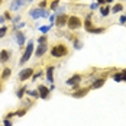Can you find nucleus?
<instances>
[{"label": "nucleus", "instance_id": "nucleus-1", "mask_svg": "<svg viewBox=\"0 0 126 126\" xmlns=\"http://www.w3.org/2000/svg\"><path fill=\"white\" fill-rule=\"evenodd\" d=\"M33 42H35L33 39L28 41L26 48H25V52H23V55H22V58H20V61H19V64H20V65L26 64L29 60H31V57H32V54H33Z\"/></svg>", "mask_w": 126, "mask_h": 126}, {"label": "nucleus", "instance_id": "nucleus-2", "mask_svg": "<svg viewBox=\"0 0 126 126\" xmlns=\"http://www.w3.org/2000/svg\"><path fill=\"white\" fill-rule=\"evenodd\" d=\"M68 54V48L64 45V44H58V45H54L51 48V55L54 58H61V57H65Z\"/></svg>", "mask_w": 126, "mask_h": 126}, {"label": "nucleus", "instance_id": "nucleus-3", "mask_svg": "<svg viewBox=\"0 0 126 126\" xmlns=\"http://www.w3.org/2000/svg\"><path fill=\"white\" fill-rule=\"evenodd\" d=\"M29 16L32 19H39V17H49V13L47 12L45 9H41V7H36V9H32L29 10Z\"/></svg>", "mask_w": 126, "mask_h": 126}, {"label": "nucleus", "instance_id": "nucleus-4", "mask_svg": "<svg viewBox=\"0 0 126 126\" xmlns=\"http://www.w3.org/2000/svg\"><path fill=\"white\" fill-rule=\"evenodd\" d=\"M83 25V22H81V19L78 17V16H70L68 17V29H71V31H76V29H80Z\"/></svg>", "mask_w": 126, "mask_h": 126}, {"label": "nucleus", "instance_id": "nucleus-5", "mask_svg": "<svg viewBox=\"0 0 126 126\" xmlns=\"http://www.w3.org/2000/svg\"><path fill=\"white\" fill-rule=\"evenodd\" d=\"M55 17H57V19H55V23H54V25H57V28H63V26H67L70 16L65 15V13H61V15H57Z\"/></svg>", "mask_w": 126, "mask_h": 126}, {"label": "nucleus", "instance_id": "nucleus-6", "mask_svg": "<svg viewBox=\"0 0 126 126\" xmlns=\"http://www.w3.org/2000/svg\"><path fill=\"white\" fill-rule=\"evenodd\" d=\"M33 76V68H23L19 71V80L20 81H26L29 78H32Z\"/></svg>", "mask_w": 126, "mask_h": 126}, {"label": "nucleus", "instance_id": "nucleus-7", "mask_svg": "<svg viewBox=\"0 0 126 126\" xmlns=\"http://www.w3.org/2000/svg\"><path fill=\"white\" fill-rule=\"evenodd\" d=\"M26 4H28V1H26V0H12V3H10L9 9H10L12 12H16V10H19V9L25 7Z\"/></svg>", "mask_w": 126, "mask_h": 126}, {"label": "nucleus", "instance_id": "nucleus-8", "mask_svg": "<svg viewBox=\"0 0 126 126\" xmlns=\"http://www.w3.org/2000/svg\"><path fill=\"white\" fill-rule=\"evenodd\" d=\"M13 38L16 39V42H17V45L22 48V47H25V42H26V36L23 32H20V31H16L15 32V35H13Z\"/></svg>", "mask_w": 126, "mask_h": 126}, {"label": "nucleus", "instance_id": "nucleus-9", "mask_svg": "<svg viewBox=\"0 0 126 126\" xmlns=\"http://www.w3.org/2000/svg\"><path fill=\"white\" fill-rule=\"evenodd\" d=\"M47 51H48V45H47V44H38V47H36V49H35V57H36V58L44 57V55L47 54Z\"/></svg>", "mask_w": 126, "mask_h": 126}, {"label": "nucleus", "instance_id": "nucleus-10", "mask_svg": "<svg viewBox=\"0 0 126 126\" xmlns=\"http://www.w3.org/2000/svg\"><path fill=\"white\" fill-rule=\"evenodd\" d=\"M12 57V51L9 49H1L0 51V64H6Z\"/></svg>", "mask_w": 126, "mask_h": 126}, {"label": "nucleus", "instance_id": "nucleus-11", "mask_svg": "<svg viewBox=\"0 0 126 126\" xmlns=\"http://www.w3.org/2000/svg\"><path fill=\"white\" fill-rule=\"evenodd\" d=\"M81 80H83V77L80 76V74H74V76H71L67 81H65V84L73 87L74 84H80V81H81Z\"/></svg>", "mask_w": 126, "mask_h": 126}, {"label": "nucleus", "instance_id": "nucleus-12", "mask_svg": "<svg viewBox=\"0 0 126 126\" xmlns=\"http://www.w3.org/2000/svg\"><path fill=\"white\" fill-rule=\"evenodd\" d=\"M38 91H39V97H41V99H44V100H45V99H48V97H49V91H51V90L48 87H45L44 84L38 86Z\"/></svg>", "mask_w": 126, "mask_h": 126}, {"label": "nucleus", "instance_id": "nucleus-13", "mask_svg": "<svg viewBox=\"0 0 126 126\" xmlns=\"http://www.w3.org/2000/svg\"><path fill=\"white\" fill-rule=\"evenodd\" d=\"M104 83H106V78L103 77V78H97V80H94L93 83H91V86H90V88L91 90H96V88H100L104 86Z\"/></svg>", "mask_w": 126, "mask_h": 126}, {"label": "nucleus", "instance_id": "nucleus-14", "mask_svg": "<svg viewBox=\"0 0 126 126\" xmlns=\"http://www.w3.org/2000/svg\"><path fill=\"white\" fill-rule=\"evenodd\" d=\"M54 70H55L54 65H49L47 68V81L48 83H54Z\"/></svg>", "mask_w": 126, "mask_h": 126}, {"label": "nucleus", "instance_id": "nucleus-15", "mask_svg": "<svg viewBox=\"0 0 126 126\" xmlns=\"http://www.w3.org/2000/svg\"><path fill=\"white\" fill-rule=\"evenodd\" d=\"M90 88H80V90H76V93H73V97L74 99H80V97H84L87 94V91Z\"/></svg>", "mask_w": 126, "mask_h": 126}, {"label": "nucleus", "instance_id": "nucleus-16", "mask_svg": "<svg viewBox=\"0 0 126 126\" xmlns=\"http://www.w3.org/2000/svg\"><path fill=\"white\" fill-rule=\"evenodd\" d=\"M10 76H12V70H10L9 67L3 68V73H1V80H7Z\"/></svg>", "mask_w": 126, "mask_h": 126}, {"label": "nucleus", "instance_id": "nucleus-17", "mask_svg": "<svg viewBox=\"0 0 126 126\" xmlns=\"http://www.w3.org/2000/svg\"><path fill=\"white\" fill-rule=\"evenodd\" d=\"M110 12H112V10H110V7H109V6H101V7H100V15L103 16V17L109 16Z\"/></svg>", "mask_w": 126, "mask_h": 126}, {"label": "nucleus", "instance_id": "nucleus-18", "mask_svg": "<svg viewBox=\"0 0 126 126\" xmlns=\"http://www.w3.org/2000/svg\"><path fill=\"white\" fill-rule=\"evenodd\" d=\"M26 91H28V88H26L25 86L20 87V88H17V91H16V97H17V99H22V97L26 94Z\"/></svg>", "mask_w": 126, "mask_h": 126}, {"label": "nucleus", "instance_id": "nucleus-19", "mask_svg": "<svg viewBox=\"0 0 126 126\" xmlns=\"http://www.w3.org/2000/svg\"><path fill=\"white\" fill-rule=\"evenodd\" d=\"M26 94H28L29 97H33V99H38V97H39L38 88H36V90H28V91H26Z\"/></svg>", "mask_w": 126, "mask_h": 126}, {"label": "nucleus", "instance_id": "nucleus-20", "mask_svg": "<svg viewBox=\"0 0 126 126\" xmlns=\"http://www.w3.org/2000/svg\"><path fill=\"white\" fill-rule=\"evenodd\" d=\"M123 10V4L122 3H116L113 7H112V12L113 13H119V12H122Z\"/></svg>", "mask_w": 126, "mask_h": 126}, {"label": "nucleus", "instance_id": "nucleus-21", "mask_svg": "<svg viewBox=\"0 0 126 126\" xmlns=\"http://www.w3.org/2000/svg\"><path fill=\"white\" fill-rule=\"evenodd\" d=\"M104 31H106L104 28H91V29H90L88 32H90V33H94V35H96V33H103Z\"/></svg>", "mask_w": 126, "mask_h": 126}, {"label": "nucleus", "instance_id": "nucleus-22", "mask_svg": "<svg viewBox=\"0 0 126 126\" xmlns=\"http://www.w3.org/2000/svg\"><path fill=\"white\" fill-rule=\"evenodd\" d=\"M25 26H26L25 22H17V23L13 25V31L16 32V31H19V29H22V28H25Z\"/></svg>", "mask_w": 126, "mask_h": 126}, {"label": "nucleus", "instance_id": "nucleus-23", "mask_svg": "<svg viewBox=\"0 0 126 126\" xmlns=\"http://www.w3.org/2000/svg\"><path fill=\"white\" fill-rule=\"evenodd\" d=\"M113 80L116 81V83L123 81V76H122V73H116V74H113Z\"/></svg>", "mask_w": 126, "mask_h": 126}, {"label": "nucleus", "instance_id": "nucleus-24", "mask_svg": "<svg viewBox=\"0 0 126 126\" xmlns=\"http://www.w3.org/2000/svg\"><path fill=\"white\" fill-rule=\"evenodd\" d=\"M7 33V26H0V39H3Z\"/></svg>", "mask_w": 126, "mask_h": 126}, {"label": "nucleus", "instance_id": "nucleus-25", "mask_svg": "<svg viewBox=\"0 0 126 126\" xmlns=\"http://www.w3.org/2000/svg\"><path fill=\"white\" fill-rule=\"evenodd\" d=\"M48 42V36H47V33H44V35H41L38 38V44H47Z\"/></svg>", "mask_w": 126, "mask_h": 126}, {"label": "nucleus", "instance_id": "nucleus-26", "mask_svg": "<svg viewBox=\"0 0 126 126\" xmlns=\"http://www.w3.org/2000/svg\"><path fill=\"white\" fill-rule=\"evenodd\" d=\"M51 28H52V25H48V26H41V28H39V31H41L42 33H48Z\"/></svg>", "mask_w": 126, "mask_h": 126}, {"label": "nucleus", "instance_id": "nucleus-27", "mask_svg": "<svg viewBox=\"0 0 126 126\" xmlns=\"http://www.w3.org/2000/svg\"><path fill=\"white\" fill-rule=\"evenodd\" d=\"M58 6H60V0H54V1L51 3V10H57Z\"/></svg>", "mask_w": 126, "mask_h": 126}, {"label": "nucleus", "instance_id": "nucleus-28", "mask_svg": "<svg viewBox=\"0 0 126 126\" xmlns=\"http://www.w3.org/2000/svg\"><path fill=\"white\" fill-rule=\"evenodd\" d=\"M84 28H86V31H90L91 28H93V25H91V22H90V19H86V22H84Z\"/></svg>", "mask_w": 126, "mask_h": 126}, {"label": "nucleus", "instance_id": "nucleus-29", "mask_svg": "<svg viewBox=\"0 0 126 126\" xmlns=\"http://www.w3.org/2000/svg\"><path fill=\"white\" fill-rule=\"evenodd\" d=\"M74 48H76V49H81V48H83V44H81L78 39H74Z\"/></svg>", "mask_w": 126, "mask_h": 126}, {"label": "nucleus", "instance_id": "nucleus-30", "mask_svg": "<svg viewBox=\"0 0 126 126\" xmlns=\"http://www.w3.org/2000/svg\"><path fill=\"white\" fill-rule=\"evenodd\" d=\"M47 6H48V1H47V0H42V1L38 4V7H41V9H45Z\"/></svg>", "mask_w": 126, "mask_h": 126}, {"label": "nucleus", "instance_id": "nucleus-31", "mask_svg": "<svg viewBox=\"0 0 126 126\" xmlns=\"http://www.w3.org/2000/svg\"><path fill=\"white\" fill-rule=\"evenodd\" d=\"M10 22H12V23H17V22H20V15H16L15 17H12Z\"/></svg>", "mask_w": 126, "mask_h": 126}, {"label": "nucleus", "instance_id": "nucleus-32", "mask_svg": "<svg viewBox=\"0 0 126 126\" xmlns=\"http://www.w3.org/2000/svg\"><path fill=\"white\" fill-rule=\"evenodd\" d=\"M16 113V116H19V117H22V116H25L26 110H17V112H15Z\"/></svg>", "mask_w": 126, "mask_h": 126}, {"label": "nucleus", "instance_id": "nucleus-33", "mask_svg": "<svg viewBox=\"0 0 126 126\" xmlns=\"http://www.w3.org/2000/svg\"><path fill=\"white\" fill-rule=\"evenodd\" d=\"M119 22H120L122 25H125V23H126V15H122V16H120V19H119Z\"/></svg>", "mask_w": 126, "mask_h": 126}, {"label": "nucleus", "instance_id": "nucleus-34", "mask_svg": "<svg viewBox=\"0 0 126 126\" xmlns=\"http://www.w3.org/2000/svg\"><path fill=\"white\" fill-rule=\"evenodd\" d=\"M3 125H4V126H12L10 119H4V120H3Z\"/></svg>", "mask_w": 126, "mask_h": 126}, {"label": "nucleus", "instance_id": "nucleus-35", "mask_svg": "<svg viewBox=\"0 0 126 126\" xmlns=\"http://www.w3.org/2000/svg\"><path fill=\"white\" fill-rule=\"evenodd\" d=\"M97 7H99V3H97V1H96V3H91V4H90V9H91V10L97 9Z\"/></svg>", "mask_w": 126, "mask_h": 126}, {"label": "nucleus", "instance_id": "nucleus-36", "mask_svg": "<svg viewBox=\"0 0 126 126\" xmlns=\"http://www.w3.org/2000/svg\"><path fill=\"white\" fill-rule=\"evenodd\" d=\"M41 74H42V71H38V73H36L35 76H32V81H35V80H36V78H38L39 76H41Z\"/></svg>", "mask_w": 126, "mask_h": 126}, {"label": "nucleus", "instance_id": "nucleus-37", "mask_svg": "<svg viewBox=\"0 0 126 126\" xmlns=\"http://www.w3.org/2000/svg\"><path fill=\"white\" fill-rule=\"evenodd\" d=\"M4 17H6V20H12V16L9 12H4Z\"/></svg>", "mask_w": 126, "mask_h": 126}, {"label": "nucleus", "instance_id": "nucleus-38", "mask_svg": "<svg viewBox=\"0 0 126 126\" xmlns=\"http://www.w3.org/2000/svg\"><path fill=\"white\" fill-rule=\"evenodd\" d=\"M13 116H16V113L10 112V113H7V114H6V119H10V117H13Z\"/></svg>", "mask_w": 126, "mask_h": 126}, {"label": "nucleus", "instance_id": "nucleus-39", "mask_svg": "<svg viewBox=\"0 0 126 126\" xmlns=\"http://www.w3.org/2000/svg\"><path fill=\"white\" fill-rule=\"evenodd\" d=\"M4 20H6L4 15H1V16H0V25H3V23H4Z\"/></svg>", "mask_w": 126, "mask_h": 126}, {"label": "nucleus", "instance_id": "nucleus-40", "mask_svg": "<svg viewBox=\"0 0 126 126\" xmlns=\"http://www.w3.org/2000/svg\"><path fill=\"white\" fill-rule=\"evenodd\" d=\"M122 76H123V81H126V70L122 71Z\"/></svg>", "mask_w": 126, "mask_h": 126}, {"label": "nucleus", "instance_id": "nucleus-41", "mask_svg": "<svg viewBox=\"0 0 126 126\" xmlns=\"http://www.w3.org/2000/svg\"><path fill=\"white\" fill-rule=\"evenodd\" d=\"M96 1H97L99 4H104V0H96Z\"/></svg>", "mask_w": 126, "mask_h": 126}, {"label": "nucleus", "instance_id": "nucleus-42", "mask_svg": "<svg viewBox=\"0 0 126 126\" xmlns=\"http://www.w3.org/2000/svg\"><path fill=\"white\" fill-rule=\"evenodd\" d=\"M112 1H113V0H104V3H106V4H110Z\"/></svg>", "mask_w": 126, "mask_h": 126}, {"label": "nucleus", "instance_id": "nucleus-43", "mask_svg": "<svg viewBox=\"0 0 126 126\" xmlns=\"http://www.w3.org/2000/svg\"><path fill=\"white\" fill-rule=\"evenodd\" d=\"M1 90H3V87H1V84H0V91H1Z\"/></svg>", "mask_w": 126, "mask_h": 126}, {"label": "nucleus", "instance_id": "nucleus-44", "mask_svg": "<svg viewBox=\"0 0 126 126\" xmlns=\"http://www.w3.org/2000/svg\"><path fill=\"white\" fill-rule=\"evenodd\" d=\"M0 4H1V0H0Z\"/></svg>", "mask_w": 126, "mask_h": 126}, {"label": "nucleus", "instance_id": "nucleus-45", "mask_svg": "<svg viewBox=\"0 0 126 126\" xmlns=\"http://www.w3.org/2000/svg\"><path fill=\"white\" fill-rule=\"evenodd\" d=\"M0 78H1V76H0Z\"/></svg>", "mask_w": 126, "mask_h": 126}]
</instances>
